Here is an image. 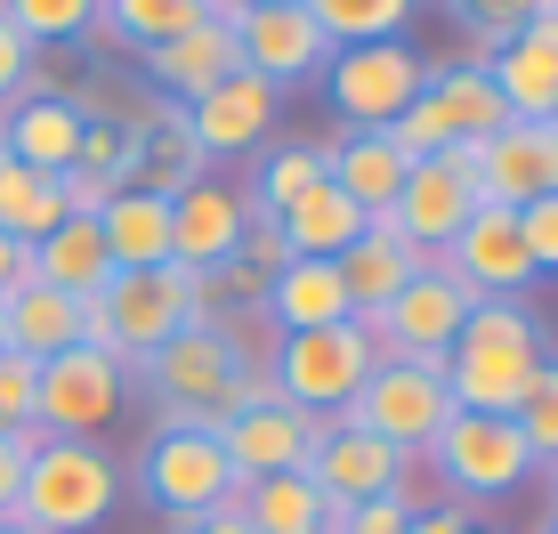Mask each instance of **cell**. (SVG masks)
I'll use <instances>...</instances> for the list:
<instances>
[{"label":"cell","mask_w":558,"mask_h":534,"mask_svg":"<svg viewBox=\"0 0 558 534\" xmlns=\"http://www.w3.org/2000/svg\"><path fill=\"white\" fill-rule=\"evenodd\" d=\"M243 324H259V316H243ZM243 324H203V316H195L186 332H170L162 349L146 356L138 380H146L154 422H227L243 373L267 365V349L243 340Z\"/></svg>","instance_id":"obj_1"},{"label":"cell","mask_w":558,"mask_h":534,"mask_svg":"<svg viewBox=\"0 0 558 534\" xmlns=\"http://www.w3.org/2000/svg\"><path fill=\"white\" fill-rule=\"evenodd\" d=\"M543 324L526 300H477L446 349V389L453 413H518V397L543 373Z\"/></svg>","instance_id":"obj_2"},{"label":"cell","mask_w":558,"mask_h":534,"mask_svg":"<svg viewBox=\"0 0 558 534\" xmlns=\"http://www.w3.org/2000/svg\"><path fill=\"white\" fill-rule=\"evenodd\" d=\"M195 324V276L186 267H113L106 292L82 300V340L89 349H106L113 365L138 373L154 349H162L170 332H186Z\"/></svg>","instance_id":"obj_3"},{"label":"cell","mask_w":558,"mask_h":534,"mask_svg":"<svg viewBox=\"0 0 558 534\" xmlns=\"http://www.w3.org/2000/svg\"><path fill=\"white\" fill-rule=\"evenodd\" d=\"M122 502V470L106 446L89 437H41L25 462V494H16V519L41 534H98Z\"/></svg>","instance_id":"obj_4"},{"label":"cell","mask_w":558,"mask_h":534,"mask_svg":"<svg viewBox=\"0 0 558 534\" xmlns=\"http://www.w3.org/2000/svg\"><path fill=\"white\" fill-rule=\"evenodd\" d=\"M267 380H276L283 405L316 413V422H340L349 397L373 380V349H364L356 316L316 324V332H276V349H267Z\"/></svg>","instance_id":"obj_5"},{"label":"cell","mask_w":558,"mask_h":534,"mask_svg":"<svg viewBox=\"0 0 558 534\" xmlns=\"http://www.w3.org/2000/svg\"><path fill=\"white\" fill-rule=\"evenodd\" d=\"M138 486H146V502L162 510L170 526L203 519V510H227L243 494L235 486V462H227V446H219V429H210V422H154Z\"/></svg>","instance_id":"obj_6"},{"label":"cell","mask_w":558,"mask_h":534,"mask_svg":"<svg viewBox=\"0 0 558 534\" xmlns=\"http://www.w3.org/2000/svg\"><path fill=\"white\" fill-rule=\"evenodd\" d=\"M316 82H324V106L349 130H389L429 89V57L413 41H356V49H332V65Z\"/></svg>","instance_id":"obj_7"},{"label":"cell","mask_w":558,"mask_h":534,"mask_svg":"<svg viewBox=\"0 0 558 534\" xmlns=\"http://www.w3.org/2000/svg\"><path fill=\"white\" fill-rule=\"evenodd\" d=\"M122 405H130V365H113L89 340L49 356L41 380H33V429L41 437H98L122 422Z\"/></svg>","instance_id":"obj_8"},{"label":"cell","mask_w":558,"mask_h":534,"mask_svg":"<svg viewBox=\"0 0 558 534\" xmlns=\"http://www.w3.org/2000/svg\"><path fill=\"white\" fill-rule=\"evenodd\" d=\"M421 453L437 462V478H446L461 502H502V494H518L534 478V453H526V437H518L510 413H453Z\"/></svg>","instance_id":"obj_9"},{"label":"cell","mask_w":558,"mask_h":534,"mask_svg":"<svg viewBox=\"0 0 558 534\" xmlns=\"http://www.w3.org/2000/svg\"><path fill=\"white\" fill-rule=\"evenodd\" d=\"M340 422L373 429L380 446H397V453H421L437 429L453 422L446 365H413V356H397V365H373V380L349 397V413H340Z\"/></svg>","instance_id":"obj_10"},{"label":"cell","mask_w":558,"mask_h":534,"mask_svg":"<svg viewBox=\"0 0 558 534\" xmlns=\"http://www.w3.org/2000/svg\"><path fill=\"white\" fill-rule=\"evenodd\" d=\"M477 203H486L477 195V138H453L446 155L405 162V186H397L389 219H397V235H405L413 252H446Z\"/></svg>","instance_id":"obj_11"},{"label":"cell","mask_w":558,"mask_h":534,"mask_svg":"<svg viewBox=\"0 0 558 534\" xmlns=\"http://www.w3.org/2000/svg\"><path fill=\"white\" fill-rule=\"evenodd\" d=\"M235 49H243V73H259L267 89H300L332 65V41L324 25L300 9V0H259V9H235Z\"/></svg>","instance_id":"obj_12"},{"label":"cell","mask_w":558,"mask_h":534,"mask_svg":"<svg viewBox=\"0 0 558 534\" xmlns=\"http://www.w3.org/2000/svg\"><path fill=\"white\" fill-rule=\"evenodd\" d=\"M227 446V462H235V486H259V478H283V470H307V453H316L324 422L300 405H283V397H259V405L227 413V422H210Z\"/></svg>","instance_id":"obj_13"},{"label":"cell","mask_w":558,"mask_h":534,"mask_svg":"<svg viewBox=\"0 0 558 534\" xmlns=\"http://www.w3.org/2000/svg\"><path fill=\"white\" fill-rule=\"evenodd\" d=\"M437 259H446L477 300H526V292H534L526 235H518V211H502V203H477V211L461 219V235H453Z\"/></svg>","instance_id":"obj_14"},{"label":"cell","mask_w":558,"mask_h":534,"mask_svg":"<svg viewBox=\"0 0 558 534\" xmlns=\"http://www.w3.org/2000/svg\"><path fill=\"white\" fill-rule=\"evenodd\" d=\"M477 195L526 211V203L558 195V130L550 122H502L477 138Z\"/></svg>","instance_id":"obj_15"},{"label":"cell","mask_w":558,"mask_h":534,"mask_svg":"<svg viewBox=\"0 0 558 534\" xmlns=\"http://www.w3.org/2000/svg\"><path fill=\"white\" fill-rule=\"evenodd\" d=\"M122 130H130V155H122V179H113V186H138V195H179V186L203 179V146H195V130H186V106L154 98V106H138V113H122Z\"/></svg>","instance_id":"obj_16"},{"label":"cell","mask_w":558,"mask_h":534,"mask_svg":"<svg viewBox=\"0 0 558 534\" xmlns=\"http://www.w3.org/2000/svg\"><path fill=\"white\" fill-rule=\"evenodd\" d=\"M405 462H413V453L380 446L373 429H356V422H324L316 453H307V478L332 494V502H373V494H397V486H405Z\"/></svg>","instance_id":"obj_17"},{"label":"cell","mask_w":558,"mask_h":534,"mask_svg":"<svg viewBox=\"0 0 558 534\" xmlns=\"http://www.w3.org/2000/svg\"><path fill=\"white\" fill-rule=\"evenodd\" d=\"M243 219H252V195H235V186H210V179L179 186V195H170V267L203 276V267L235 259Z\"/></svg>","instance_id":"obj_18"},{"label":"cell","mask_w":558,"mask_h":534,"mask_svg":"<svg viewBox=\"0 0 558 534\" xmlns=\"http://www.w3.org/2000/svg\"><path fill=\"white\" fill-rule=\"evenodd\" d=\"M276 106H283V89H267L259 73H227L210 98L186 106V130H195V146H203V162H219V155H259L267 146V122H276Z\"/></svg>","instance_id":"obj_19"},{"label":"cell","mask_w":558,"mask_h":534,"mask_svg":"<svg viewBox=\"0 0 558 534\" xmlns=\"http://www.w3.org/2000/svg\"><path fill=\"white\" fill-rule=\"evenodd\" d=\"M138 65H146L154 98H170V106H195V98H210V89H219L227 73L243 65V49H235V25H227V16H203V25H186L179 41L146 49Z\"/></svg>","instance_id":"obj_20"},{"label":"cell","mask_w":558,"mask_h":534,"mask_svg":"<svg viewBox=\"0 0 558 534\" xmlns=\"http://www.w3.org/2000/svg\"><path fill=\"white\" fill-rule=\"evenodd\" d=\"M332 267H340V292H349V308L364 316V308H389V300L405 292L421 267H429V252H413V243L397 235V219L373 211V219H364V235H356Z\"/></svg>","instance_id":"obj_21"},{"label":"cell","mask_w":558,"mask_h":534,"mask_svg":"<svg viewBox=\"0 0 558 534\" xmlns=\"http://www.w3.org/2000/svg\"><path fill=\"white\" fill-rule=\"evenodd\" d=\"M82 122H89V113L73 106V98L33 89V98H16L9 113H0V146H9L25 170L57 179V170H73V155H82Z\"/></svg>","instance_id":"obj_22"},{"label":"cell","mask_w":558,"mask_h":534,"mask_svg":"<svg viewBox=\"0 0 558 534\" xmlns=\"http://www.w3.org/2000/svg\"><path fill=\"white\" fill-rule=\"evenodd\" d=\"M25 267H33V283H49L65 300H98L113 276V252L98 235V219H57L41 243H25Z\"/></svg>","instance_id":"obj_23"},{"label":"cell","mask_w":558,"mask_h":534,"mask_svg":"<svg viewBox=\"0 0 558 534\" xmlns=\"http://www.w3.org/2000/svg\"><path fill=\"white\" fill-rule=\"evenodd\" d=\"M73 340H82V300L49 292V283H16V292L0 300V349L49 365V356H65Z\"/></svg>","instance_id":"obj_24"},{"label":"cell","mask_w":558,"mask_h":534,"mask_svg":"<svg viewBox=\"0 0 558 534\" xmlns=\"http://www.w3.org/2000/svg\"><path fill=\"white\" fill-rule=\"evenodd\" d=\"M276 332H316V324H340L356 316L349 292H340V267L332 259H283L267 276V308H259Z\"/></svg>","instance_id":"obj_25"},{"label":"cell","mask_w":558,"mask_h":534,"mask_svg":"<svg viewBox=\"0 0 558 534\" xmlns=\"http://www.w3.org/2000/svg\"><path fill=\"white\" fill-rule=\"evenodd\" d=\"M324 179L373 219V211H389L397 186H405V155L389 146V130H349L340 146H324Z\"/></svg>","instance_id":"obj_26"},{"label":"cell","mask_w":558,"mask_h":534,"mask_svg":"<svg viewBox=\"0 0 558 534\" xmlns=\"http://www.w3.org/2000/svg\"><path fill=\"white\" fill-rule=\"evenodd\" d=\"M486 82L510 106V122H543L558 106V49L534 41V33H510L502 49H486Z\"/></svg>","instance_id":"obj_27"},{"label":"cell","mask_w":558,"mask_h":534,"mask_svg":"<svg viewBox=\"0 0 558 534\" xmlns=\"http://www.w3.org/2000/svg\"><path fill=\"white\" fill-rule=\"evenodd\" d=\"M98 235H106L113 267H162L170 259V195L113 186V203L98 211Z\"/></svg>","instance_id":"obj_28"},{"label":"cell","mask_w":558,"mask_h":534,"mask_svg":"<svg viewBox=\"0 0 558 534\" xmlns=\"http://www.w3.org/2000/svg\"><path fill=\"white\" fill-rule=\"evenodd\" d=\"M276 227H283V243H292V259H340V252L364 235V211L340 195L332 179H324V186H307V195H300Z\"/></svg>","instance_id":"obj_29"},{"label":"cell","mask_w":558,"mask_h":534,"mask_svg":"<svg viewBox=\"0 0 558 534\" xmlns=\"http://www.w3.org/2000/svg\"><path fill=\"white\" fill-rule=\"evenodd\" d=\"M243 519H252V534H316L324 510H332V494H324L307 470H283V478H259L235 494Z\"/></svg>","instance_id":"obj_30"},{"label":"cell","mask_w":558,"mask_h":534,"mask_svg":"<svg viewBox=\"0 0 558 534\" xmlns=\"http://www.w3.org/2000/svg\"><path fill=\"white\" fill-rule=\"evenodd\" d=\"M210 16V0H98V33L113 49H162V41H179L186 25H203Z\"/></svg>","instance_id":"obj_31"},{"label":"cell","mask_w":558,"mask_h":534,"mask_svg":"<svg viewBox=\"0 0 558 534\" xmlns=\"http://www.w3.org/2000/svg\"><path fill=\"white\" fill-rule=\"evenodd\" d=\"M429 98H437V113L453 122V138H486V130L510 122V106L494 98L486 65H429Z\"/></svg>","instance_id":"obj_32"},{"label":"cell","mask_w":558,"mask_h":534,"mask_svg":"<svg viewBox=\"0 0 558 534\" xmlns=\"http://www.w3.org/2000/svg\"><path fill=\"white\" fill-rule=\"evenodd\" d=\"M300 9L324 25L332 49H356V41H405V16L421 0H300Z\"/></svg>","instance_id":"obj_33"},{"label":"cell","mask_w":558,"mask_h":534,"mask_svg":"<svg viewBox=\"0 0 558 534\" xmlns=\"http://www.w3.org/2000/svg\"><path fill=\"white\" fill-rule=\"evenodd\" d=\"M307 186H324V146H267L259 170H252V203L259 211H292Z\"/></svg>","instance_id":"obj_34"},{"label":"cell","mask_w":558,"mask_h":534,"mask_svg":"<svg viewBox=\"0 0 558 534\" xmlns=\"http://www.w3.org/2000/svg\"><path fill=\"white\" fill-rule=\"evenodd\" d=\"M0 16H9L33 49L41 41H89V33H98V0H0Z\"/></svg>","instance_id":"obj_35"},{"label":"cell","mask_w":558,"mask_h":534,"mask_svg":"<svg viewBox=\"0 0 558 534\" xmlns=\"http://www.w3.org/2000/svg\"><path fill=\"white\" fill-rule=\"evenodd\" d=\"M518 437H526V453H534V470L558 462V356H543V373H534V389L518 397Z\"/></svg>","instance_id":"obj_36"},{"label":"cell","mask_w":558,"mask_h":534,"mask_svg":"<svg viewBox=\"0 0 558 534\" xmlns=\"http://www.w3.org/2000/svg\"><path fill=\"white\" fill-rule=\"evenodd\" d=\"M389 146H397L405 162H429V155H446V146H453V122L437 113V98H429V89H421V98H413V106L389 122Z\"/></svg>","instance_id":"obj_37"},{"label":"cell","mask_w":558,"mask_h":534,"mask_svg":"<svg viewBox=\"0 0 558 534\" xmlns=\"http://www.w3.org/2000/svg\"><path fill=\"white\" fill-rule=\"evenodd\" d=\"M446 9H453V16H461V25H470L486 49H502L510 33H526L534 16L550 9V0H446Z\"/></svg>","instance_id":"obj_38"},{"label":"cell","mask_w":558,"mask_h":534,"mask_svg":"<svg viewBox=\"0 0 558 534\" xmlns=\"http://www.w3.org/2000/svg\"><path fill=\"white\" fill-rule=\"evenodd\" d=\"M122 155H130V130H122V113H89V122H82V155H73V162H82V170H98V179H122Z\"/></svg>","instance_id":"obj_39"},{"label":"cell","mask_w":558,"mask_h":534,"mask_svg":"<svg viewBox=\"0 0 558 534\" xmlns=\"http://www.w3.org/2000/svg\"><path fill=\"white\" fill-rule=\"evenodd\" d=\"M33 380H41L33 356L0 349V429H33Z\"/></svg>","instance_id":"obj_40"},{"label":"cell","mask_w":558,"mask_h":534,"mask_svg":"<svg viewBox=\"0 0 558 534\" xmlns=\"http://www.w3.org/2000/svg\"><path fill=\"white\" fill-rule=\"evenodd\" d=\"M518 235H526V259H534V276H558V195L526 203V211H518Z\"/></svg>","instance_id":"obj_41"},{"label":"cell","mask_w":558,"mask_h":534,"mask_svg":"<svg viewBox=\"0 0 558 534\" xmlns=\"http://www.w3.org/2000/svg\"><path fill=\"white\" fill-rule=\"evenodd\" d=\"M33 446H41V429H0V519H16V494H25Z\"/></svg>","instance_id":"obj_42"},{"label":"cell","mask_w":558,"mask_h":534,"mask_svg":"<svg viewBox=\"0 0 558 534\" xmlns=\"http://www.w3.org/2000/svg\"><path fill=\"white\" fill-rule=\"evenodd\" d=\"M413 526V494L397 486V494H373V502H356L349 510V534H405Z\"/></svg>","instance_id":"obj_43"},{"label":"cell","mask_w":558,"mask_h":534,"mask_svg":"<svg viewBox=\"0 0 558 534\" xmlns=\"http://www.w3.org/2000/svg\"><path fill=\"white\" fill-rule=\"evenodd\" d=\"M57 195H65V219H98L106 203H113V179H98V170H57Z\"/></svg>","instance_id":"obj_44"},{"label":"cell","mask_w":558,"mask_h":534,"mask_svg":"<svg viewBox=\"0 0 558 534\" xmlns=\"http://www.w3.org/2000/svg\"><path fill=\"white\" fill-rule=\"evenodd\" d=\"M25 82H33V41L0 16V106H16L25 98Z\"/></svg>","instance_id":"obj_45"},{"label":"cell","mask_w":558,"mask_h":534,"mask_svg":"<svg viewBox=\"0 0 558 534\" xmlns=\"http://www.w3.org/2000/svg\"><path fill=\"white\" fill-rule=\"evenodd\" d=\"M170 534H252V519H243V502H227V510H203V519H186Z\"/></svg>","instance_id":"obj_46"},{"label":"cell","mask_w":558,"mask_h":534,"mask_svg":"<svg viewBox=\"0 0 558 534\" xmlns=\"http://www.w3.org/2000/svg\"><path fill=\"white\" fill-rule=\"evenodd\" d=\"M16 283H33V267H25V243H16L9 227H0V300H9Z\"/></svg>","instance_id":"obj_47"},{"label":"cell","mask_w":558,"mask_h":534,"mask_svg":"<svg viewBox=\"0 0 558 534\" xmlns=\"http://www.w3.org/2000/svg\"><path fill=\"white\" fill-rule=\"evenodd\" d=\"M470 519H461V510H413V526L405 534H461Z\"/></svg>","instance_id":"obj_48"},{"label":"cell","mask_w":558,"mask_h":534,"mask_svg":"<svg viewBox=\"0 0 558 534\" xmlns=\"http://www.w3.org/2000/svg\"><path fill=\"white\" fill-rule=\"evenodd\" d=\"M235 9H259V0H210V16H235Z\"/></svg>","instance_id":"obj_49"},{"label":"cell","mask_w":558,"mask_h":534,"mask_svg":"<svg viewBox=\"0 0 558 534\" xmlns=\"http://www.w3.org/2000/svg\"><path fill=\"white\" fill-rule=\"evenodd\" d=\"M0 534H41V526H25V519H0Z\"/></svg>","instance_id":"obj_50"},{"label":"cell","mask_w":558,"mask_h":534,"mask_svg":"<svg viewBox=\"0 0 558 534\" xmlns=\"http://www.w3.org/2000/svg\"><path fill=\"white\" fill-rule=\"evenodd\" d=\"M461 534H510V526H486V519H470V526H461Z\"/></svg>","instance_id":"obj_51"},{"label":"cell","mask_w":558,"mask_h":534,"mask_svg":"<svg viewBox=\"0 0 558 534\" xmlns=\"http://www.w3.org/2000/svg\"><path fill=\"white\" fill-rule=\"evenodd\" d=\"M543 470H550V519H558V462H543Z\"/></svg>","instance_id":"obj_52"},{"label":"cell","mask_w":558,"mask_h":534,"mask_svg":"<svg viewBox=\"0 0 558 534\" xmlns=\"http://www.w3.org/2000/svg\"><path fill=\"white\" fill-rule=\"evenodd\" d=\"M543 122H550V130H558V106H550V113H543Z\"/></svg>","instance_id":"obj_53"},{"label":"cell","mask_w":558,"mask_h":534,"mask_svg":"<svg viewBox=\"0 0 558 534\" xmlns=\"http://www.w3.org/2000/svg\"><path fill=\"white\" fill-rule=\"evenodd\" d=\"M543 534H558V519H543Z\"/></svg>","instance_id":"obj_54"},{"label":"cell","mask_w":558,"mask_h":534,"mask_svg":"<svg viewBox=\"0 0 558 534\" xmlns=\"http://www.w3.org/2000/svg\"><path fill=\"white\" fill-rule=\"evenodd\" d=\"M0 113H9V106H0Z\"/></svg>","instance_id":"obj_55"},{"label":"cell","mask_w":558,"mask_h":534,"mask_svg":"<svg viewBox=\"0 0 558 534\" xmlns=\"http://www.w3.org/2000/svg\"><path fill=\"white\" fill-rule=\"evenodd\" d=\"M550 9H558V0H550Z\"/></svg>","instance_id":"obj_56"}]
</instances>
